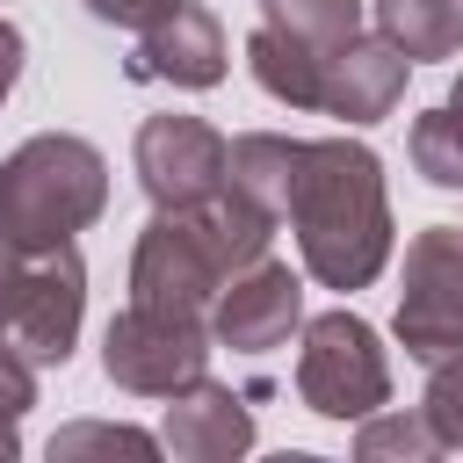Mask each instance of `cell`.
<instances>
[{"label": "cell", "instance_id": "obj_8", "mask_svg": "<svg viewBox=\"0 0 463 463\" xmlns=\"http://www.w3.org/2000/svg\"><path fill=\"white\" fill-rule=\"evenodd\" d=\"M297 326H304V282H297V268L275 260V253L253 260L246 275H232V282L217 289V304H210V340L232 347V354H268V347H282Z\"/></svg>", "mask_w": 463, "mask_h": 463}, {"label": "cell", "instance_id": "obj_9", "mask_svg": "<svg viewBox=\"0 0 463 463\" xmlns=\"http://www.w3.org/2000/svg\"><path fill=\"white\" fill-rule=\"evenodd\" d=\"M224 29L210 7L181 0L174 14H159L152 29H137L130 51V80H166V87H217L224 80Z\"/></svg>", "mask_w": 463, "mask_h": 463}, {"label": "cell", "instance_id": "obj_20", "mask_svg": "<svg viewBox=\"0 0 463 463\" xmlns=\"http://www.w3.org/2000/svg\"><path fill=\"white\" fill-rule=\"evenodd\" d=\"M420 412L434 420L441 449H463V354L434 362V376H427V398H420Z\"/></svg>", "mask_w": 463, "mask_h": 463}, {"label": "cell", "instance_id": "obj_13", "mask_svg": "<svg viewBox=\"0 0 463 463\" xmlns=\"http://www.w3.org/2000/svg\"><path fill=\"white\" fill-rule=\"evenodd\" d=\"M297 159H304V137L246 130V137H232V188L246 203H260L268 217H282L289 210V188H297Z\"/></svg>", "mask_w": 463, "mask_h": 463}, {"label": "cell", "instance_id": "obj_15", "mask_svg": "<svg viewBox=\"0 0 463 463\" xmlns=\"http://www.w3.org/2000/svg\"><path fill=\"white\" fill-rule=\"evenodd\" d=\"M260 22L304 36L311 51H340L347 36H362V0H260Z\"/></svg>", "mask_w": 463, "mask_h": 463}, {"label": "cell", "instance_id": "obj_14", "mask_svg": "<svg viewBox=\"0 0 463 463\" xmlns=\"http://www.w3.org/2000/svg\"><path fill=\"white\" fill-rule=\"evenodd\" d=\"M376 36H391L412 65L463 51V0H376Z\"/></svg>", "mask_w": 463, "mask_h": 463}, {"label": "cell", "instance_id": "obj_12", "mask_svg": "<svg viewBox=\"0 0 463 463\" xmlns=\"http://www.w3.org/2000/svg\"><path fill=\"white\" fill-rule=\"evenodd\" d=\"M246 65H253V80H260L268 101H282V109H326V65H333V51H311L304 36L260 22L246 36Z\"/></svg>", "mask_w": 463, "mask_h": 463}, {"label": "cell", "instance_id": "obj_17", "mask_svg": "<svg viewBox=\"0 0 463 463\" xmlns=\"http://www.w3.org/2000/svg\"><path fill=\"white\" fill-rule=\"evenodd\" d=\"M354 456H369V463H383V456L427 463V456H441V434H434L427 412H369L362 434H354Z\"/></svg>", "mask_w": 463, "mask_h": 463}, {"label": "cell", "instance_id": "obj_7", "mask_svg": "<svg viewBox=\"0 0 463 463\" xmlns=\"http://www.w3.org/2000/svg\"><path fill=\"white\" fill-rule=\"evenodd\" d=\"M80 318H87V260L80 246H43L22 260V289H14V311H7V340L36 362V369H65L72 362V340H80Z\"/></svg>", "mask_w": 463, "mask_h": 463}, {"label": "cell", "instance_id": "obj_2", "mask_svg": "<svg viewBox=\"0 0 463 463\" xmlns=\"http://www.w3.org/2000/svg\"><path fill=\"white\" fill-rule=\"evenodd\" d=\"M109 210V159L72 130H36L0 159V232L22 253L65 246Z\"/></svg>", "mask_w": 463, "mask_h": 463}, {"label": "cell", "instance_id": "obj_21", "mask_svg": "<svg viewBox=\"0 0 463 463\" xmlns=\"http://www.w3.org/2000/svg\"><path fill=\"white\" fill-rule=\"evenodd\" d=\"M181 0H87V14L94 22H109V29H152L159 14H174Z\"/></svg>", "mask_w": 463, "mask_h": 463}, {"label": "cell", "instance_id": "obj_16", "mask_svg": "<svg viewBox=\"0 0 463 463\" xmlns=\"http://www.w3.org/2000/svg\"><path fill=\"white\" fill-rule=\"evenodd\" d=\"M405 152H412V166L434 181V188H463V109H427V116H412V130H405Z\"/></svg>", "mask_w": 463, "mask_h": 463}, {"label": "cell", "instance_id": "obj_4", "mask_svg": "<svg viewBox=\"0 0 463 463\" xmlns=\"http://www.w3.org/2000/svg\"><path fill=\"white\" fill-rule=\"evenodd\" d=\"M210 318L159 311V304H123L101 333V376L137 398H174L195 376H210Z\"/></svg>", "mask_w": 463, "mask_h": 463}, {"label": "cell", "instance_id": "obj_23", "mask_svg": "<svg viewBox=\"0 0 463 463\" xmlns=\"http://www.w3.org/2000/svg\"><path fill=\"white\" fill-rule=\"evenodd\" d=\"M14 80H22V29L0 14V101L14 94Z\"/></svg>", "mask_w": 463, "mask_h": 463}, {"label": "cell", "instance_id": "obj_11", "mask_svg": "<svg viewBox=\"0 0 463 463\" xmlns=\"http://www.w3.org/2000/svg\"><path fill=\"white\" fill-rule=\"evenodd\" d=\"M405 72H412V58L391 36H347L333 51V65H326V116H340L354 130L383 123L398 109V94H405Z\"/></svg>", "mask_w": 463, "mask_h": 463}, {"label": "cell", "instance_id": "obj_19", "mask_svg": "<svg viewBox=\"0 0 463 463\" xmlns=\"http://www.w3.org/2000/svg\"><path fill=\"white\" fill-rule=\"evenodd\" d=\"M36 405V362L0 333V463L22 456V412Z\"/></svg>", "mask_w": 463, "mask_h": 463}, {"label": "cell", "instance_id": "obj_3", "mask_svg": "<svg viewBox=\"0 0 463 463\" xmlns=\"http://www.w3.org/2000/svg\"><path fill=\"white\" fill-rule=\"evenodd\" d=\"M297 398L318 420H369L391 405V362L369 318L354 311H318L304 318V347H297Z\"/></svg>", "mask_w": 463, "mask_h": 463}, {"label": "cell", "instance_id": "obj_6", "mask_svg": "<svg viewBox=\"0 0 463 463\" xmlns=\"http://www.w3.org/2000/svg\"><path fill=\"white\" fill-rule=\"evenodd\" d=\"M137 188L152 195V210H195L210 195H224L232 181V137L210 130L203 116H145L137 145H130Z\"/></svg>", "mask_w": 463, "mask_h": 463}, {"label": "cell", "instance_id": "obj_10", "mask_svg": "<svg viewBox=\"0 0 463 463\" xmlns=\"http://www.w3.org/2000/svg\"><path fill=\"white\" fill-rule=\"evenodd\" d=\"M159 441H166V456H181V463H232V456L253 449V405H246V391L195 376L188 391H174Z\"/></svg>", "mask_w": 463, "mask_h": 463}, {"label": "cell", "instance_id": "obj_18", "mask_svg": "<svg viewBox=\"0 0 463 463\" xmlns=\"http://www.w3.org/2000/svg\"><path fill=\"white\" fill-rule=\"evenodd\" d=\"M166 441L159 434H137V427H109V420H72L51 434V456L58 463H80V456H159Z\"/></svg>", "mask_w": 463, "mask_h": 463}, {"label": "cell", "instance_id": "obj_22", "mask_svg": "<svg viewBox=\"0 0 463 463\" xmlns=\"http://www.w3.org/2000/svg\"><path fill=\"white\" fill-rule=\"evenodd\" d=\"M22 260H29V253L0 232V333H7V311H14V289H22Z\"/></svg>", "mask_w": 463, "mask_h": 463}, {"label": "cell", "instance_id": "obj_5", "mask_svg": "<svg viewBox=\"0 0 463 463\" xmlns=\"http://www.w3.org/2000/svg\"><path fill=\"white\" fill-rule=\"evenodd\" d=\"M391 326H398V347L427 369L463 354V232L456 224H427V232L405 239Z\"/></svg>", "mask_w": 463, "mask_h": 463}, {"label": "cell", "instance_id": "obj_24", "mask_svg": "<svg viewBox=\"0 0 463 463\" xmlns=\"http://www.w3.org/2000/svg\"><path fill=\"white\" fill-rule=\"evenodd\" d=\"M449 109H463V72H456V87H449Z\"/></svg>", "mask_w": 463, "mask_h": 463}, {"label": "cell", "instance_id": "obj_1", "mask_svg": "<svg viewBox=\"0 0 463 463\" xmlns=\"http://www.w3.org/2000/svg\"><path fill=\"white\" fill-rule=\"evenodd\" d=\"M282 217L318 289H369L391 260V188L362 137H304Z\"/></svg>", "mask_w": 463, "mask_h": 463}]
</instances>
